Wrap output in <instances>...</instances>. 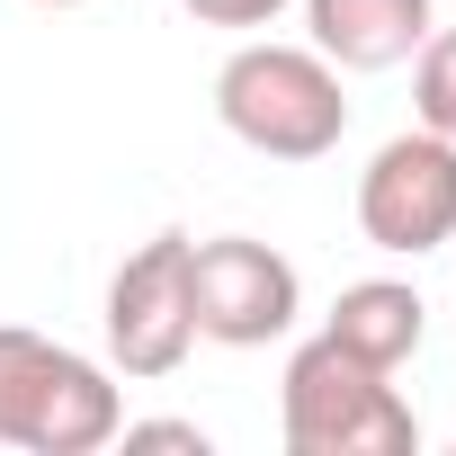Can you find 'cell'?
Wrapping results in <instances>:
<instances>
[{
	"label": "cell",
	"instance_id": "cell-1",
	"mask_svg": "<svg viewBox=\"0 0 456 456\" xmlns=\"http://www.w3.org/2000/svg\"><path fill=\"white\" fill-rule=\"evenodd\" d=\"M126 429L117 376L45 331L0 322V447L28 456H99Z\"/></svg>",
	"mask_w": 456,
	"mask_h": 456
},
{
	"label": "cell",
	"instance_id": "cell-2",
	"mask_svg": "<svg viewBox=\"0 0 456 456\" xmlns=\"http://www.w3.org/2000/svg\"><path fill=\"white\" fill-rule=\"evenodd\" d=\"M215 117L233 143H251L269 161H322L349 134L340 63L314 54V45H242L215 72Z\"/></svg>",
	"mask_w": 456,
	"mask_h": 456
},
{
	"label": "cell",
	"instance_id": "cell-3",
	"mask_svg": "<svg viewBox=\"0 0 456 456\" xmlns=\"http://www.w3.org/2000/svg\"><path fill=\"white\" fill-rule=\"evenodd\" d=\"M278 429H287L296 456H411L420 447V420L394 394V376L367 367V358H349L331 331L287 358Z\"/></svg>",
	"mask_w": 456,
	"mask_h": 456
},
{
	"label": "cell",
	"instance_id": "cell-4",
	"mask_svg": "<svg viewBox=\"0 0 456 456\" xmlns=\"http://www.w3.org/2000/svg\"><path fill=\"white\" fill-rule=\"evenodd\" d=\"M188 314H197V340L215 349H269L296 331L305 278L287 251L251 233H215V242H188Z\"/></svg>",
	"mask_w": 456,
	"mask_h": 456
},
{
	"label": "cell",
	"instance_id": "cell-5",
	"mask_svg": "<svg viewBox=\"0 0 456 456\" xmlns=\"http://www.w3.org/2000/svg\"><path fill=\"white\" fill-rule=\"evenodd\" d=\"M358 233L394 260H420L456 242V143L411 126L358 170Z\"/></svg>",
	"mask_w": 456,
	"mask_h": 456
},
{
	"label": "cell",
	"instance_id": "cell-6",
	"mask_svg": "<svg viewBox=\"0 0 456 456\" xmlns=\"http://www.w3.org/2000/svg\"><path fill=\"white\" fill-rule=\"evenodd\" d=\"M197 349L188 314V233H152L117 278H108V358L126 376H170Z\"/></svg>",
	"mask_w": 456,
	"mask_h": 456
},
{
	"label": "cell",
	"instance_id": "cell-7",
	"mask_svg": "<svg viewBox=\"0 0 456 456\" xmlns=\"http://www.w3.org/2000/svg\"><path fill=\"white\" fill-rule=\"evenodd\" d=\"M305 28L340 72H394L429 45V0H305Z\"/></svg>",
	"mask_w": 456,
	"mask_h": 456
},
{
	"label": "cell",
	"instance_id": "cell-8",
	"mask_svg": "<svg viewBox=\"0 0 456 456\" xmlns=\"http://www.w3.org/2000/svg\"><path fill=\"white\" fill-rule=\"evenodd\" d=\"M349 358H367V367H403V358H420V340H429V305L403 287V278H358V287H340V305H331V322H322Z\"/></svg>",
	"mask_w": 456,
	"mask_h": 456
},
{
	"label": "cell",
	"instance_id": "cell-9",
	"mask_svg": "<svg viewBox=\"0 0 456 456\" xmlns=\"http://www.w3.org/2000/svg\"><path fill=\"white\" fill-rule=\"evenodd\" d=\"M411 108H420V126H429V134H447V143H456V28L420 45V72H411Z\"/></svg>",
	"mask_w": 456,
	"mask_h": 456
},
{
	"label": "cell",
	"instance_id": "cell-10",
	"mask_svg": "<svg viewBox=\"0 0 456 456\" xmlns=\"http://www.w3.org/2000/svg\"><path fill=\"white\" fill-rule=\"evenodd\" d=\"M179 10H188L197 28H269L287 0H179Z\"/></svg>",
	"mask_w": 456,
	"mask_h": 456
},
{
	"label": "cell",
	"instance_id": "cell-11",
	"mask_svg": "<svg viewBox=\"0 0 456 456\" xmlns=\"http://www.w3.org/2000/svg\"><path fill=\"white\" fill-rule=\"evenodd\" d=\"M117 438L126 447H188V456H206V429L197 420H126Z\"/></svg>",
	"mask_w": 456,
	"mask_h": 456
},
{
	"label": "cell",
	"instance_id": "cell-12",
	"mask_svg": "<svg viewBox=\"0 0 456 456\" xmlns=\"http://www.w3.org/2000/svg\"><path fill=\"white\" fill-rule=\"evenodd\" d=\"M37 10H81V0H37Z\"/></svg>",
	"mask_w": 456,
	"mask_h": 456
}]
</instances>
